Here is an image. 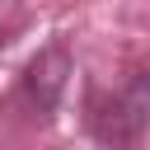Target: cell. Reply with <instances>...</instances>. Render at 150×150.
<instances>
[{
  "label": "cell",
  "instance_id": "cell-2",
  "mask_svg": "<svg viewBox=\"0 0 150 150\" xmlns=\"http://www.w3.org/2000/svg\"><path fill=\"white\" fill-rule=\"evenodd\" d=\"M66 75H70V56H66L61 42L42 47V52L28 61V70H23V98L33 103V112L47 117V112L61 103V94H66Z\"/></svg>",
  "mask_w": 150,
  "mask_h": 150
},
{
  "label": "cell",
  "instance_id": "cell-1",
  "mask_svg": "<svg viewBox=\"0 0 150 150\" xmlns=\"http://www.w3.org/2000/svg\"><path fill=\"white\" fill-rule=\"evenodd\" d=\"M145 122H150L145 75H131L127 89H117V94H94V103H89V131H94V141L108 145V150H141Z\"/></svg>",
  "mask_w": 150,
  "mask_h": 150
}]
</instances>
